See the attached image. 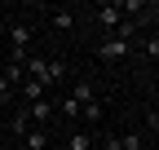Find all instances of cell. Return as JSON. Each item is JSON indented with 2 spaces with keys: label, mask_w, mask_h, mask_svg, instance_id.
<instances>
[{
  "label": "cell",
  "mask_w": 159,
  "mask_h": 150,
  "mask_svg": "<svg viewBox=\"0 0 159 150\" xmlns=\"http://www.w3.org/2000/svg\"><path fill=\"white\" fill-rule=\"evenodd\" d=\"M155 88H159V71H155Z\"/></svg>",
  "instance_id": "d6986e66"
},
{
  "label": "cell",
  "mask_w": 159,
  "mask_h": 150,
  "mask_svg": "<svg viewBox=\"0 0 159 150\" xmlns=\"http://www.w3.org/2000/svg\"><path fill=\"white\" fill-rule=\"evenodd\" d=\"M119 150H146V133H137V128L124 133V137H119Z\"/></svg>",
  "instance_id": "30bf717a"
},
{
  "label": "cell",
  "mask_w": 159,
  "mask_h": 150,
  "mask_svg": "<svg viewBox=\"0 0 159 150\" xmlns=\"http://www.w3.org/2000/svg\"><path fill=\"white\" fill-rule=\"evenodd\" d=\"M18 88H22V102H40V97H44V84H40V80H22V84H18Z\"/></svg>",
  "instance_id": "8992f818"
},
{
  "label": "cell",
  "mask_w": 159,
  "mask_h": 150,
  "mask_svg": "<svg viewBox=\"0 0 159 150\" xmlns=\"http://www.w3.org/2000/svg\"><path fill=\"white\" fill-rule=\"evenodd\" d=\"M57 110H62L66 119H80V110H84V106H80L75 97H62V102H57Z\"/></svg>",
  "instance_id": "7c38bea8"
},
{
  "label": "cell",
  "mask_w": 159,
  "mask_h": 150,
  "mask_svg": "<svg viewBox=\"0 0 159 150\" xmlns=\"http://www.w3.org/2000/svg\"><path fill=\"white\" fill-rule=\"evenodd\" d=\"M0 75H5V80H9V84L18 88V84L27 80V66H22V62H5V71H0Z\"/></svg>",
  "instance_id": "ba28073f"
},
{
  "label": "cell",
  "mask_w": 159,
  "mask_h": 150,
  "mask_svg": "<svg viewBox=\"0 0 159 150\" xmlns=\"http://www.w3.org/2000/svg\"><path fill=\"white\" fill-rule=\"evenodd\" d=\"M0 110H5V102H0Z\"/></svg>",
  "instance_id": "ffe728a7"
},
{
  "label": "cell",
  "mask_w": 159,
  "mask_h": 150,
  "mask_svg": "<svg viewBox=\"0 0 159 150\" xmlns=\"http://www.w3.org/2000/svg\"><path fill=\"white\" fill-rule=\"evenodd\" d=\"M93 18H97V27H106V31L115 35V31H119V22H124V9H119V0H106V5H97V13H93Z\"/></svg>",
  "instance_id": "3957f363"
},
{
  "label": "cell",
  "mask_w": 159,
  "mask_h": 150,
  "mask_svg": "<svg viewBox=\"0 0 159 150\" xmlns=\"http://www.w3.org/2000/svg\"><path fill=\"white\" fill-rule=\"evenodd\" d=\"M102 150H119V137H106V141H102Z\"/></svg>",
  "instance_id": "e0dca14e"
},
{
  "label": "cell",
  "mask_w": 159,
  "mask_h": 150,
  "mask_svg": "<svg viewBox=\"0 0 159 150\" xmlns=\"http://www.w3.org/2000/svg\"><path fill=\"white\" fill-rule=\"evenodd\" d=\"M53 115H57V102L53 97H40V102H22V115L18 119H22L27 128H44Z\"/></svg>",
  "instance_id": "6da1fadb"
},
{
  "label": "cell",
  "mask_w": 159,
  "mask_h": 150,
  "mask_svg": "<svg viewBox=\"0 0 159 150\" xmlns=\"http://www.w3.org/2000/svg\"><path fill=\"white\" fill-rule=\"evenodd\" d=\"M80 119H102V102H89L84 110H80Z\"/></svg>",
  "instance_id": "5bb4252c"
},
{
  "label": "cell",
  "mask_w": 159,
  "mask_h": 150,
  "mask_svg": "<svg viewBox=\"0 0 159 150\" xmlns=\"http://www.w3.org/2000/svg\"><path fill=\"white\" fill-rule=\"evenodd\" d=\"M9 97H13V84L5 80V75H0V102H9Z\"/></svg>",
  "instance_id": "2e32d148"
},
{
  "label": "cell",
  "mask_w": 159,
  "mask_h": 150,
  "mask_svg": "<svg viewBox=\"0 0 159 150\" xmlns=\"http://www.w3.org/2000/svg\"><path fill=\"white\" fill-rule=\"evenodd\" d=\"M62 75H66V62H49V84H57Z\"/></svg>",
  "instance_id": "9a60e30c"
},
{
  "label": "cell",
  "mask_w": 159,
  "mask_h": 150,
  "mask_svg": "<svg viewBox=\"0 0 159 150\" xmlns=\"http://www.w3.org/2000/svg\"><path fill=\"white\" fill-rule=\"evenodd\" d=\"M66 150H93V137L89 133H71L66 137Z\"/></svg>",
  "instance_id": "8fae6325"
},
{
  "label": "cell",
  "mask_w": 159,
  "mask_h": 150,
  "mask_svg": "<svg viewBox=\"0 0 159 150\" xmlns=\"http://www.w3.org/2000/svg\"><path fill=\"white\" fill-rule=\"evenodd\" d=\"M133 53V40H124V35H106L102 44H97V58L102 62H119V58H128Z\"/></svg>",
  "instance_id": "7a4b0ae2"
},
{
  "label": "cell",
  "mask_w": 159,
  "mask_h": 150,
  "mask_svg": "<svg viewBox=\"0 0 159 150\" xmlns=\"http://www.w3.org/2000/svg\"><path fill=\"white\" fill-rule=\"evenodd\" d=\"M71 97H75L80 106H89V102H93V84H89V80H75V84H71Z\"/></svg>",
  "instance_id": "9c48e42d"
},
{
  "label": "cell",
  "mask_w": 159,
  "mask_h": 150,
  "mask_svg": "<svg viewBox=\"0 0 159 150\" xmlns=\"http://www.w3.org/2000/svg\"><path fill=\"white\" fill-rule=\"evenodd\" d=\"M49 22H53L57 31H71V27H75V13H71V9H53V13H49Z\"/></svg>",
  "instance_id": "52a82bcc"
},
{
  "label": "cell",
  "mask_w": 159,
  "mask_h": 150,
  "mask_svg": "<svg viewBox=\"0 0 159 150\" xmlns=\"http://www.w3.org/2000/svg\"><path fill=\"white\" fill-rule=\"evenodd\" d=\"M142 53H146L150 62H159V35H146V40H142Z\"/></svg>",
  "instance_id": "4fadbf2b"
},
{
  "label": "cell",
  "mask_w": 159,
  "mask_h": 150,
  "mask_svg": "<svg viewBox=\"0 0 159 150\" xmlns=\"http://www.w3.org/2000/svg\"><path fill=\"white\" fill-rule=\"evenodd\" d=\"M22 150H49V133H44V128H27Z\"/></svg>",
  "instance_id": "5b68a950"
},
{
  "label": "cell",
  "mask_w": 159,
  "mask_h": 150,
  "mask_svg": "<svg viewBox=\"0 0 159 150\" xmlns=\"http://www.w3.org/2000/svg\"><path fill=\"white\" fill-rule=\"evenodd\" d=\"M150 35H159V9H155V31H150Z\"/></svg>",
  "instance_id": "ac0fdd59"
},
{
  "label": "cell",
  "mask_w": 159,
  "mask_h": 150,
  "mask_svg": "<svg viewBox=\"0 0 159 150\" xmlns=\"http://www.w3.org/2000/svg\"><path fill=\"white\" fill-rule=\"evenodd\" d=\"M27 75H31V80H40V84L49 88V58H40V53H31V58H27Z\"/></svg>",
  "instance_id": "277c9868"
}]
</instances>
